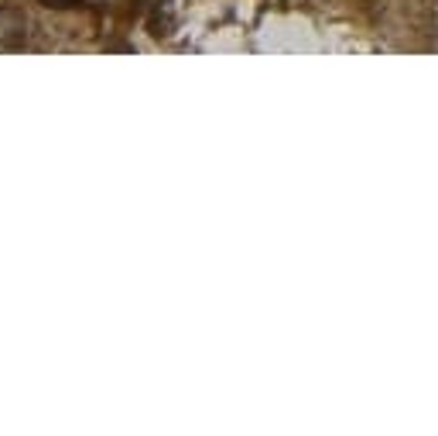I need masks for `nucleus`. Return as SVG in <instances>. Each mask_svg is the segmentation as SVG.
<instances>
[{"mask_svg":"<svg viewBox=\"0 0 438 436\" xmlns=\"http://www.w3.org/2000/svg\"><path fill=\"white\" fill-rule=\"evenodd\" d=\"M41 4H48V7H58V11H65V7H76L79 0H41Z\"/></svg>","mask_w":438,"mask_h":436,"instance_id":"1","label":"nucleus"}]
</instances>
